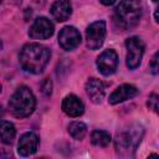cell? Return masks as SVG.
<instances>
[{
    "label": "cell",
    "mask_w": 159,
    "mask_h": 159,
    "mask_svg": "<svg viewBox=\"0 0 159 159\" xmlns=\"http://www.w3.org/2000/svg\"><path fill=\"white\" fill-rule=\"evenodd\" d=\"M39 147V137L34 132H27L20 137L17 144V153L21 157H30L36 153Z\"/></svg>",
    "instance_id": "10"
},
{
    "label": "cell",
    "mask_w": 159,
    "mask_h": 159,
    "mask_svg": "<svg viewBox=\"0 0 159 159\" xmlns=\"http://www.w3.org/2000/svg\"><path fill=\"white\" fill-rule=\"evenodd\" d=\"M153 157H155V158H159V154H150V155H149V158H153Z\"/></svg>",
    "instance_id": "23"
},
{
    "label": "cell",
    "mask_w": 159,
    "mask_h": 159,
    "mask_svg": "<svg viewBox=\"0 0 159 159\" xmlns=\"http://www.w3.org/2000/svg\"><path fill=\"white\" fill-rule=\"evenodd\" d=\"M144 135V128L139 124H129L116 135V150L120 157H133Z\"/></svg>",
    "instance_id": "2"
},
{
    "label": "cell",
    "mask_w": 159,
    "mask_h": 159,
    "mask_svg": "<svg viewBox=\"0 0 159 159\" xmlns=\"http://www.w3.org/2000/svg\"><path fill=\"white\" fill-rule=\"evenodd\" d=\"M106 22L103 20L92 22L86 30V42L89 50H98L106 40Z\"/></svg>",
    "instance_id": "6"
},
{
    "label": "cell",
    "mask_w": 159,
    "mask_h": 159,
    "mask_svg": "<svg viewBox=\"0 0 159 159\" xmlns=\"http://www.w3.org/2000/svg\"><path fill=\"white\" fill-rule=\"evenodd\" d=\"M91 142L96 147H107L111 143V134L106 130H94L91 134Z\"/></svg>",
    "instance_id": "16"
},
{
    "label": "cell",
    "mask_w": 159,
    "mask_h": 159,
    "mask_svg": "<svg viewBox=\"0 0 159 159\" xmlns=\"http://www.w3.org/2000/svg\"><path fill=\"white\" fill-rule=\"evenodd\" d=\"M53 35V24L46 17H37L29 30V36L34 40H46Z\"/></svg>",
    "instance_id": "8"
},
{
    "label": "cell",
    "mask_w": 159,
    "mask_h": 159,
    "mask_svg": "<svg viewBox=\"0 0 159 159\" xmlns=\"http://www.w3.org/2000/svg\"><path fill=\"white\" fill-rule=\"evenodd\" d=\"M125 48H127V56H125L127 67L129 70H135L137 67H139L144 55V42L140 37L132 36L127 39Z\"/></svg>",
    "instance_id": "5"
},
{
    "label": "cell",
    "mask_w": 159,
    "mask_h": 159,
    "mask_svg": "<svg viewBox=\"0 0 159 159\" xmlns=\"http://www.w3.org/2000/svg\"><path fill=\"white\" fill-rule=\"evenodd\" d=\"M68 133L73 139L81 140L84 138V135L87 133V127L82 122H72L68 125Z\"/></svg>",
    "instance_id": "17"
},
{
    "label": "cell",
    "mask_w": 159,
    "mask_h": 159,
    "mask_svg": "<svg viewBox=\"0 0 159 159\" xmlns=\"http://www.w3.org/2000/svg\"><path fill=\"white\" fill-rule=\"evenodd\" d=\"M86 93L93 103H101L106 94L104 83L97 78H89L86 82Z\"/></svg>",
    "instance_id": "13"
},
{
    "label": "cell",
    "mask_w": 159,
    "mask_h": 159,
    "mask_svg": "<svg viewBox=\"0 0 159 159\" xmlns=\"http://www.w3.org/2000/svg\"><path fill=\"white\" fill-rule=\"evenodd\" d=\"M152 1H154V2H159V0H152Z\"/></svg>",
    "instance_id": "24"
},
{
    "label": "cell",
    "mask_w": 159,
    "mask_h": 159,
    "mask_svg": "<svg viewBox=\"0 0 159 159\" xmlns=\"http://www.w3.org/2000/svg\"><path fill=\"white\" fill-rule=\"evenodd\" d=\"M51 57V51L41 43H26L20 53L19 61L21 67L30 73L40 75L43 72Z\"/></svg>",
    "instance_id": "1"
},
{
    "label": "cell",
    "mask_w": 159,
    "mask_h": 159,
    "mask_svg": "<svg viewBox=\"0 0 159 159\" xmlns=\"http://www.w3.org/2000/svg\"><path fill=\"white\" fill-rule=\"evenodd\" d=\"M149 71L153 75H159V51L152 57L149 63Z\"/></svg>",
    "instance_id": "19"
},
{
    "label": "cell",
    "mask_w": 159,
    "mask_h": 159,
    "mask_svg": "<svg viewBox=\"0 0 159 159\" xmlns=\"http://www.w3.org/2000/svg\"><path fill=\"white\" fill-rule=\"evenodd\" d=\"M50 12L56 21L62 22V21H66L71 16L72 5L68 0H57L51 5Z\"/></svg>",
    "instance_id": "14"
},
{
    "label": "cell",
    "mask_w": 159,
    "mask_h": 159,
    "mask_svg": "<svg viewBox=\"0 0 159 159\" xmlns=\"http://www.w3.org/2000/svg\"><path fill=\"white\" fill-rule=\"evenodd\" d=\"M17 1H20V2H21V0H17Z\"/></svg>",
    "instance_id": "25"
},
{
    "label": "cell",
    "mask_w": 159,
    "mask_h": 159,
    "mask_svg": "<svg viewBox=\"0 0 159 159\" xmlns=\"http://www.w3.org/2000/svg\"><path fill=\"white\" fill-rule=\"evenodd\" d=\"M41 91H42V93H43L45 96H47V97L51 94V92H52V82H51L50 78H45V81H43L42 84H41Z\"/></svg>",
    "instance_id": "20"
},
{
    "label": "cell",
    "mask_w": 159,
    "mask_h": 159,
    "mask_svg": "<svg viewBox=\"0 0 159 159\" xmlns=\"http://www.w3.org/2000/svg\"><path fill=\"white\" fill-rule=\"evenodd\" d=\"M154 19H155V21L159 24V6L157 7V10H155V12H154Z\"/></svg>",
    "instance_id": "22"
},
{
    "label": "cell",
    "mask_w": 159,
    "mask_h": 159,
    "mask_svg": "<svg viewBox=\"0 0 159 159\" xmlns=\"http://www.w3.org/2000/svg\"><path fill=\"white\" fill-rule=\"evenodd\" d=\"M142 16V4L139 0H120L116 7V21L123 30L134 27Z\"/></svg>",
    "instance_id": "4"
},
{
    "label": "cell",
    "mask_w": 159,
    "mask_h": 159,
    "mask_svg": "<svg viewBox=\"0 0 159 159\" xmlns=\"http://www.w3.org/2000/svg\"><path fill=\"white\" fill-rule=\"evenodd\" d=\"M81 43V34L73 26H65L58 34V45L66 50L72 51Z\"/></svg>",
    "instance_id": "9"
},
{
    "label": "cell",
    "mask_w": 159,
    "mask_h": 159,
    "mask_svg": "<svg viewBox=\"0 0 159 159\" xmlns=\"http://www.w3.org/2000/svg\"><path fill=\"white\" fill-rule=\"evenodd\" d=\"M97 67L98 71L103 76H111L116 72L118 67V55L114 50L109 48L103 51L97 57Z\"/></svg>",
    "instance_id": "7"
},
{
    "label": "cell",
    "mask_w": 159,
    "mask_h": 159,
    "mask_svg": "<svg viewBox=\"0 0 159 159\" xmlns=\"http://www.w3.org/2000/svg\"><path fill=\"white\" fill-rule=\"evenodd\" d=\"M62 111H63L67 116H70V117H72V118L80 117V116H82L83 112H84V104H83V102H82L77 96H75V94H68V96H66V97L63 98V101H62Z\"/></svg>",
    "instance_id": "12"
},
{
    "label": "cell",
    "mask_w": 159,
    "mask_h": 159,
    "mask_svg": "<svg viewBox=\"0 0 159 159\" xmlns=\"http://www.w3.org/2000/svg\"><path fill=\"white\" fill-rule=\"evenodd\" d=\"M36 98L26 86H20L9 99V109L16 118H26L35 111Z\"/></svg>",
    "instance_id": "3"
},
{
    "label": "cell",
    "mask_w": 159,
    "mask_h": 159,
    "mask_svg": "<svg viewBox=\"0 0 159 159\" xmlns=\"http://www.w3.org/2000/svg\"><path fill=\"white\" fill-rule=\"evenodd\" d=\"M147 106H148L149 109H152L154 113H157V114L159 116V96H158V94L152 93V94L148 97Z\"/></svg>",
    "instance_id": "18"
},
{
    "label": "cell",
    "mask_w": 159,
    "mask_h": 159,
    "mask_svg": "<svg viewBox=\"0 0 159 159\" xmlns=\"http://www.w3.org/2000/svg\"><path fill=\"white\" fill-rule=\"evenodd\" d=\"M16 134V129L14 127L12 123L7 122V120H1L0 124V137H1V142L4 144H10Z\"/></svg>",
    "instance_id": "15"
},
{
    "label": "cell",
    "mask_w": 159,
    "mask_h": 159,
    "mask_svg": "<svg viewBox=\"0 0 159 159\" xmlns=\"http://www.w3.org/2000/svg\"><path fill=\"white\" fill-rule=\"evenodd\" d=\"M138 93H139V89L135 86H133V84H122L112 92V94L109 96L108 102L111 104H118V103L124 102L127 99L134 98L135 96H138Z\"/></svg>",
    "instance_id": "11"
},
{
    "label": "cell",
    "mask_w": 159,
    "mask_h": 159,
    "mask_svg": "<svg viewBox=\"0 0 159 159\" xmlns=\"http://www.w3.org/2000/svg\"><path fill=\"white\" fill-rule=\"evenodd\" d=\"M99 1H101L103 5H107V6H109V5H113V4H114L117 0H99Z\"/></svg>",
    "instance_id": "21"
}]
</instances>
